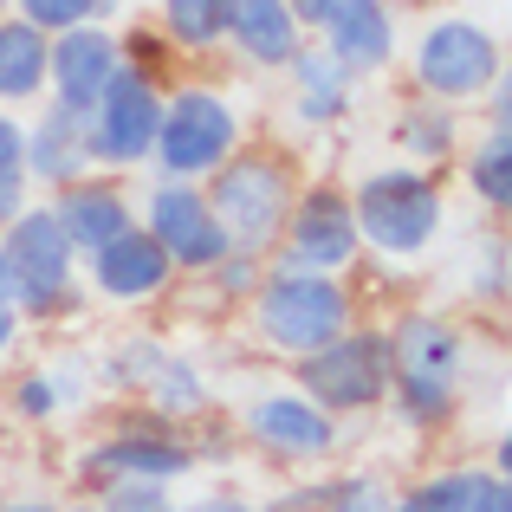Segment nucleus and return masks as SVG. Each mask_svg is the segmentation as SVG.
<instances>
[{"label": "nucleus", "instance_id": "nucleus-1", "mask_svg": "<svg viewBox=\"0 0 512 512\" xmlns=\"http://www.w3.org/2000/svg\"><path fill=\"white\" fill-rule=\"evenodd\" d=\"M383 338H389V402L383 409L402 428H415V435L448 428L454 402H461L467 338L441 312H402Z\"/></svg>", "mask_w": 512, "mask_h": 512}, {"label": "nucleus", "instance_id": "nucleus-2", "mask_svg": "<svg viewBox=\"0 0 512 512\" xmlns=\"http://www.w3.org/2000/svg\"><path fill=\"white\" fill-rule=\"evenodd\" d=\"M350 221H357L363 253H376V260H422L441 240V227H448V195H441L435 169L389 163L350 188Z\"/></svg>", "mask_w": 512, "mask_h": 512}, {"label": "nucleus", "instance_id": "nucleus-3", "mask_svg": "<svg viewBox=\"0 0 512 512\" xmlns=\"http://www.w3.org/2000/svg\"><path fill=\"white\" fill-rule=\"evenodd\" d=\"M299 188L305 182H299V169H292V156H279V150H234L208 182H201V195H208L227 247L273 253V240H279V227H286Z\"/></svg>", "mask_w": 512, "mask_h": 512}, {"label": "nucleus", "instance_id": "nucleus-4", "mask_svg": "<svg viewBox=\"0 0 512 512\" xmlns=\"http://www.w3.org/2000/svg\"><path fill=\"white\" fill-rule=\"evenodd\" d=\"M0 260L13 273L20 325H59V318L78 312V253L65 240L52 201H26L20 221L0 227Z\"/></svg>", "mask_w": 512, "mask_h": 512}, {"label": "nucleus", "instance_id": "nucleus-5", "mask_svg": "<svg viewBox=\"0 0 512 512\" xmlns=\"http://www.w3.org/2000/svg\"><path fill=\"white\" fill-rule=\"evenodd\" d=\"M253 331L273 357L299 363L312 350H325L331 338H344L357 325V299H350L344 279H318V273H286V266H266L260 292H253Z\"/></svg>", "mask_w": 512, "mask_h": 512}, {"label": "nucleus", "instance_id": "nucleus-6", "mask_svg": "<svg viewBox=\"0 0 512 512\" xmlns=\"http://www.w3.org/2000/svg\"><path fill=\"white\" fill-rule=\"evenodd\" d=\"M234 150H247V117L214 85H169L150 163L163 182H208Z\"/></svg>", "mask_w": 512, "mask_h": 512}, {"label": "nucleus", "instance_id": "nucleus-7", "mask_svg": "<svg viewBox=\"0 0 512 512\" xmlns=\"http://www.w3.org/2000/svg\"><path fill=\"white\" fill-rule=\"evenodd\" d=\"M409 72H415V85H422V98H435V104L454 111V104H474L500 85L506 52L480 20L441 13V20L422 26V39H415V52H409Z\"/></svg>", "mask_w": 512, "mask_h": 512}, {"label": "nucleus", "instance_id": "nucleus-8", "mask_svg": "<svg viewBox=\"0 0 512 512\" xmlns=\"http://www.w3.org/2000/svg\"><path fill=\"white\" fill-rule=\"evenodd\" d=\"M163 78L117 65V78L104 85V98L85 111V156L91 175H130L150 163L156 150V124H163Z\"/></svg>", "mask_w": 512, "mask_h": 512}, {"label": "nucleus", "instance_id": "nucleus-9", "mask_svg": "<svg viewBox=\"0 0 512 512\" xmlns=\"http://www.w3.org/2000/svg\"><path fill=\"white\" fill-rule=\"evenodd\" d=\"M292 389L318 402L325 415H376L389 402V338L370 325H350L344 338L292 363Z\"/></svg>", "mask_w": 512, "mask_h": 512}, {"label": "nucleus", "instance_id": "nucleus-10", "mask_svg": "<svg viewBox=\"0 0 512 512\" xmlns=\"http://www.w3.org/2000/svg\"><path fill=\"white\" fill-rule=\"evenodd\" d=\"M363 260L357 221H350V188L338 182H305L292 201L286 227H279L266 266H286V273H318V279H344Z\"/></svg>", "mask_w": 512, "mask_h": 512}, {"label": "nucleus", "instance_id": "nucleus-11", "mask_svg": "<svg viewBox=\"0 0 512 512\" xmlns=\"http://www.w3.org/2000/svg\"><path fill=\"white\" fill-rule=\"evenodd\" d=\"M201 467L195 441L182 435V428L156 422V415H130V422H117L111 435H98L85 448V461H78V480H85L91 493L117 487V480H143V487H175V480H188Z\"/></svg>", "mask_w": 512, "mask_h": 512}, {"label": "nucleus", "instance_id": "nucleus-12", "mask_svg": "<svg viewBox=\"0 0 512 512\" xmlns=\"http://www.w3.org/2000/svg\"><path fill=\"white\" fill-rule=\"evenodd\" d=\"M240 428H247V441L260 454H273L279 467H331V454H338V441H344L338 415H325L305 389H292V383L247 396Z\"/></svg>", "mask_w": 512, "mask_h": 512}, {"label": "nucleus", "instance_id": "nucleus-13", "mask_svg": "<svg viewBox=\"0 0 512 512\" xmlns=\"http://www.w3.org/2000/svg\"><path fill=\"white\" fill-rule=\"evenodd\" d=\"M104 383L117 389H137L143 409L156 415V422H195L201 409H208V376L195 370V357H182V350L156 344V338H124L111 344V357H104Z\"/></svg>", "mask_w": 512, "mask_h": 512}, {"label": "nucleus", "instance_id": "nucleus-14", "mask_svg": "<svg viewBox=\"0 0 512 512\" xmlns=\"http://www.w3.org/2000/svg\"><path fill=\"white\" fill-rule=\"evenodd\" d=\"M137 227L169 253L175 273H188V279H201L227 253V234H221V221H214L201 182H163V175H156V188H143Z\"/></svg>", "mask_w": 512, "mask_h": 512}, {"label": "nucleus", "instance_id": "nucleus-15", "mask_svg": "<svg viewBox=\"0 0 512 512\" xmlns=\"http://www.w3.org/2000/svg\"><path fill=\"white\" fill-rule=\"evenodd\" d=\"M124 65V33L111 26H72V33H52L46 46V104L85 117L104 98V85Z\"/></svg>", "mask_w": 512, "mask_h": 512}, {"label": "nucleus", "instance_id": "nucleus-16", "mask_svg": "<svg viewBox=\"0 0 512 512\" xmlns=\"http://www.w3.org/2000/svg\"><path fill=\"white\" fill-rule=\"evenodd\" d=\"M85 266H91V292H98L104 305H124V312H137V305H156V299L175 286L169 253L156 247L143 227H130L124 240H111L104 253H91Z\"/></svg>", "mask_w": 512, "mask_h": 512}, {"label": "nucleus", "instance_id": "nucleus-17", "mask_svg": "<svg viewBox=\"0 0 512 512\" xmlns=\"http://www.w3.org/2000/svg\"><path fill=\"white\" fill-rule=\"evenodd\" d=\"M52 214H59V227H65L78 260L104 253L111 240H124L130 227H137V201L124 195L117 175H85V182L59 188V195H52Z\"/></svg>", "mask_w": 512, "mask_h": 512}, {"label": "nucleus", "instance_id": "nucleus-18", "mask_svg": "<svg viewBox=\"0 0 512 512\" xmlns=\"http://www.w3.org/2000/svg\"><path fill=\"white\" fill-rule=\"evenodd\" d=\"M318 33H325L318 46H325L350 78L383 72V65H396V52H402L389 0H338V7L325 13V26H318Z\"/></svg>", "mask_w": 512, "mask_h": 512}, {"label": "nucleus", "instance_id": "nucleus-19", "mask_svg": "<svg viewBox=\"0 0 512 512\" xmlns=\"http://www.w3.org/2000/svg\"><path fill=\"white\" fill-rule=\"evenodd\" d=\"M20 175L33 188H72L91 175V156H85V117L78 111H59V104H39V117L26 124V150H20Z\"/></svg>", "mask_w": 512, "mask_h": 512}, {"label": "nucleus", "instance_id": "nucleus-20", "mask_svg": "<svg viewBox=\"0 0 512 512\" xmlns=\"http://www.w3.org/2000/svg\"><path fill=\"white\" fill-rule=\"evenodd\" d=\"M227 39L247 65L260 72H286L305 46V26L292 20L286 0H234V20H227Z\"/></svg>", "mask_w": 512, "mask_h": 512}, {"label": "nucleus", "instance_id": "nucleus-21", "mask_svg": "<svg viewBox=\"0 0 512 512\" xmlns=\"http://www.w3.org/2000/svg\"><path fill=\"white\" fill-rule=\"evenodd\" d=\"M286 72H292V117H299V124H338L350 111V98H357V91H350L357 78H350L325 46H299V59H292Z\"/></svg>", "mask_w": 512, "mask_h": 512}, {"label": "nucleus", "instance_id": "nucleus-22", "mask_svg": "<svg viewBox=\"0 0 512 512\" xmlns=\"http://www.w3.org/2000/svg\"><path fill=\"white\" fill-rule=\"evenodd\" d=\"M46 46L52 39L39 26H26L20 13L0 20V111L46 104Z\"/></svg>", "mask_w": 512, "mask_h": 512}, {"label": "nucleus", "instance_id": "nucleus-23", "mask_svg": "<svg viewBox=\"0 0 512 512\" xmlns=\"http://www.w3.org/2000/svg\"><path fill=\"white\" fill-rule=\"evenodd\" d=\"M389 137H396V150L409 156V169H441L454 150H461V124H454V111L435 104V98H409L396 111V124H389Z\"/></svg>", "mask_w": 512, "mask_h": 512}, {"label": "nucleus", "instance_id": "nucleus-24", "mask_svg": "<svg viewBox=\"0 0 512 512\" xmlns=\"http://www.w3.org/2000/svg\"><path fill=\"white\" fill-rule=\"evenodd\" d=\"M493 487H500V474H493L487 461H454V467H428V474L415 480L409 493H396V500L415 506V512H474Z\"/></svg>", "mask_w": 512, "mask_h": 512}, {"label": "nucleus", "instance_id": "nucleus-25", "mask_svg": "<svg viewBox=\"0 0 512 512\" xmlns=\"http://www.w3.org/2000/svg\"><path fill=\"white\" fill-rule=\"evenodd\" d=\"M234 0H163V33L169 52H214L227 39Z\"/></svg>", "mask_w": 512, "mask_h": 512}, {"label": "nucleus", "instance_id": "nucleus-26", "mask_svg": "<svg viewBox=\"0 0 512 512\" xmlns=\"http://www.w3.org/2000/svg\"><path fill=\"white\" fill-rule=\"evenodd\" d=\"M467 195L480 208H512V130H487V137L467 150Z\"/></svg>", "mask_w": 512, "mask_h": 512}, {"label": "nucleus", "instance_id": "nucleus-27", "mask_svg": "<svg viewBox=\"0 0 512 512\" xmlns=\"http://www.w3.org/2000/svg\"><path fill=\"white\" fill-rule=\"evenodd\" d=\"M20 7L26 26H39V33H72V26H98V13H111L117 0H13Z\"/></svg>", "mask_w": 512, "mask_h": 512}, {"label": "nucleus", "instance_id": "nucleus-28", "mask_svg": "<svg viewBox=\"0 0 512 512\" xmlns=\"http://www.w3.org/2000/svg\"><path fill=\"white\" fill-rule=\"evenodd\" d=\"M389 506H396V487L383 474H331L318 512H389Z\"/></svg>", "mask_w": 512, "mask_h": 512}, {"label": "nucleus", "instance_id": "nucleus-29", "mask_svg": "<svg viewBox=\"0 0 512 512\" xmlns=\"http://www.w3.org/2000/svg\"><path fill=\"white\" fill-rule=\"evenodd\" d=\"M46 370V383H52V396H59V415L65 409H91V389H98V370H91L78 350H65V357H52V363H39Z\"/></svg>", "mask_w": 512, "mask_h": 512}, {"label": "nucleus", "instance_id": "nucleus-30", "mask_svg": "<svg viewBox=\"0 0 512 512\" xmlns=\"http://www.w3.org/2000/svg\"><path fill=\"white\" fill-rule=\"evenodd\" d=\"M201 279H214V292H221V299H253V292H260V279H266V253H240V247H227Z\"/></svg>", "mask_w": 512, "mask_h": 512}, {"label": "nucleus", "instance_id": "nucleus-31", "mask_svg": "<svg viewBox=\"0 0 512 512\" xmlns=\"http://www.w3.org/2000/svg\"><path fill=\"white\" fill-rule=\"evenodd\" d=\"M7 409L20 415V422H59V396H52V383H46V370H26V376H13L7 383Z\"/></svg>", "mask_w": 512, "mask_h": 512}, {"label": "nucleus", "instance_id": "nucleus-32", "mask_svg": "<svg viewBox=\"0 0 512 512\" xmlns=\"http://www.w3.org/2000/svg\"><path fill=\"white\" fill-rule=\"evenodd\" d=\"M104 512H175V493L169 487H143V480H117V487L98 493Z\"/></svg>", "mask_w": 512, "mask_h": 512}, {"label": "nucleus", "instance_id": "nucleus-33", "mask_svg": "<svg viewBox=\"0 0 512 512\" xmlns=\"http://www.w3.org/2000/svg\"><path fill=\"white\" fill-rule=\"evenodd\" d=\"M474 299H506V240H480L474 247Z\"/></svg>", "mask_w": 512, "mask_h": 512}, {"label": "nucleus", "instance_id": "nucleus-34", "mask_svg": "<svg viewBox=\"0 0 512 512\" xmlns=\"http://www.w3.org/2000/svg\"><path fill=\"white\" fill-rule=\"evenodd\" d=\"M325 487H331V474H325V467H312V480H286V487H279L260 512H318V506H325Z\"/></svg>", "mask_w": 512, "mask_h": 512}, {"label": "nucleus", "instance_id": "nucleus-35", "mask_svg": "<svg viewBox=\"0 0 512 512\" xmlns=\"http://www.w3.org/2000/svg\"><path fill=\"white\" fill-rule=\"evenodd\" d=\"M20 150H26V124L13 111H0V182L20 175Z\"/></svg>", "mask_w": 512, "mask_h": 512}, {"label": "nucleus", "instance_id": "nucleus-36", "mask_svg": "<svg viewBox=\"0 0 512 512\" xmlns=\"http://www.w3.org/2000/svg\"><path fill=\"white\" fill-rule=\"evenodd\" d=\"M175 512H260V500H247V493H195Z\"/></svg>", "mask_w": 512, "mask_h": 512}, {"label": "nucleus", "instance_id": "nucleus-37", "mask_svg": "<svg viewBox=\"0 0 512 512\" xmlns=\"http://www.w3.org/2000/svg\"><path fill=\"white\" fill-rule=\"evenodd\" d=\"M26 201H33V195H26V175L0 182V227H7V221H20V208H26Z\"/></svg>", "mask_w": 512, "mask_h": 512}, {"label": "nucleus", "instance_id": "nucleus-38", "mask_svg": "<svg viewBox=\"0 0 512 512\" xmlns=\"http://www.w3.org/2000/svg\"><path fill=\"white\" fill-rule=\"evenodd\" d=\"M286 7H292V20H299V26H325V13L338 7V0H286Z\"/></svg>", "mask_w": 512, "mask_h": 512}, {"label": "nucleus", "instance_id": "nucleus-39", "mask_svg": "<svg viewBox=\"0 0 512 512\" xmlns=\"http://www.w3.org/2000/svg\"><path fill=\"white\" fill-rule=\"evenodd\" d=\"M13 344H20V312H13V305H0V363L13 357Z\"/></svg>", "mask_w": 512, "mask_h": 512}, {"label": "nucleus", "instance_id": "nucleus-40", "mask_svg": "<svg viewBox=\"0 0 512 512\" xmlns=\"http://www.w3.org/2000/svg\"><path fill=\"white\" fill-rule=\"evenodd\" d=\"M474 512H512V480H500V487L487 493V500H480Z\"/></svg>", "mask_w": 512, "mask_h": 512}, {"label": "nucleus", "instance_id": "nucleus-41", "mask_svg": "<svg viewBox=\"0 0 512 512\" xmlns=\"http://www.w3.org/2000/svg\"><path fill=\"white\" fill-rule=\"evenodd\" d=\"M0 512H59L52 500H33V493H26V500H0Z\"/></svg>", "mask_w": 512, "mask_h": 512}, {"label": "nucleus", "instance_id": "nucleus-42", "mask_svg": "<svg viewBox=\"0 0 512 512\" xmlns=\"http://www.w3.org/2000/svg\"><path fill=\"white\" fill-rule=\"evenodd\" d=\"M0 305H13V273H7V260H0Z\"/></svg>", "mask_w": 512, "mask_h": 512}, {"label": "nucleus", "instance_id": "nucleus-43", "mask_svg": "<svg viewBox=\"0 0 512 512\" xmlns=\"http://www.w3.org/2000/svg\"><path fill=\"white\" fill-rule=\"evenodd\" d=\"M59 512H104L98 500H72V506H59Z\"/></svg>", "mask_w": 512, "mask_h": 512}, {"label": "nucleus", "instance_id": "nucleus-44", "mask_svg": "<svg viewBox=\"0 0 512 512\" xmlns=\"http://www.w3.org/2000/svg\"><path fill=\"white\" fill-rule=\"evenodd\" d=\"M389 512H415V506H402V500H396V506H389Z\"/></svg>", "mask_w": 512, "mask_h": 512}, {"label": "nucleus", "instance_id": "nucleus-45", "mask_svg": "<svg viewBox=\"0 0 512 512\" xmlns=\"http://www.w3.org/2000/svg\"><path fill=\"white\" fill-rule=\"evenodd\" d=\"M7 7H13V0H0V20H7Z\"/></svg>", "mask_w": 512, "mask_h": 512}, {"label": "nucleus", "instance_id": "nucleus-46", "mask_svg": "<svg viewBox=\"0 0 512 512\" xmlns=\"http://www.w3.org/2000/svg\"><path fill=\"white\" fill-rule=\"evenodd\" d=\"M422 7H435V0H422Z\"/></svg>", "mask_w": 512, "mask_h": 512}]
</instances>
